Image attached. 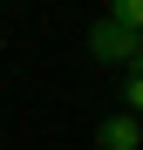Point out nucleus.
Returning a JSON list of instances; mask_svg holds the SVG:
<instances>
[{
    "label": "nucleus",
    "mask_w": 143,
    "mask_h": 150,
    "mask_svg": "<svg viewBox=\"0 0 143 150\" xmlns=\"http://www.w3.org/2000/svg\"><path fill=\"white\" fill-rule=\"evenodd\" d=\"M89 55H95V62H109V68H130V62H143V34L102 14V21L89 28Z\"/></svg>",
    "instance_id": "f257e3e1"
},
{
    "label": "nucleus",
    "mask_w": 143,
    "mask_h": 150,
    "mask_svg": "<svg viewBox=\"0 0 143 150\" xmlns=\"http://www.w3.org/2000/svg\"><path fill=\"white\" fill-rule=\"evenodd\" d=\"M95 150H143V116H130V109L102 116V130H95Z\"/></svg>",
    "instance_id": "f03ea898"
},
{
    "label": "nucleus",
    "mask_w": 143,
    "mask_h": 150,
    "mask_svg": "<svg viewBox=\"0 0 143 150\" xmlns=\"http://www.w3.org/2000/svg\"><path fill=\"white\" fill-rule=\"evenodd\" d=\"M123 109H130V116H143V62H130V68H123Z\"/></svg>",
    "instance_id": "7ed1b4c3"
},
{
    "label": "nucleus",
    "mask_w": 143,
    "mask_h": 150,
    "mask_svg": "<svg viewBox=\"0 0 143 150\" xmlns=\"http://www.w3.org/2000/svg\"><path fill=\"white\" fill-rule=\"evenodd\" d=\"M109 21H123V28L143 34V0H109Z\"/></svg>",
    "instance_id": "20e7f679"
}]
</instances>
